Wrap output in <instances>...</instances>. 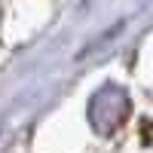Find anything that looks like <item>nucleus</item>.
<instances>
[{
  "mask_svg": "<svg viewBox=\"0 0 153 153\" xmlns=\"http://www.w3.org/2000/svg\"><path fill=\"white\" fill-rule=\"evenodd\" d=\"M129 117V95L120 86H101L89 101V123L98 135H110Z\"/></svg>",
  "mask_w": 153,
  "mask_h": 153,
  "instance_id": "obj_1",
  "label": "nucleus"
}]
</instances>
